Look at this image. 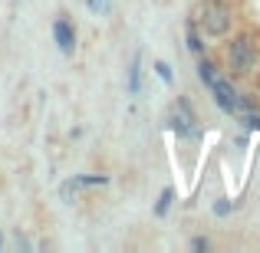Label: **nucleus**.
<instances>
[{"label":"nucleus","instance_id":"nucleus-10","mask_svg":"<svg viewBox=\"0 0 260 253\" xmlns=\"http://www.w3.org/2000/svg\"><path fill=\"white\" fill-rule=\"evenodd\" d=\"M244 125H247L250 132H257V128H260V115H254V112H244Z\"/></svg>","mask_w":260,"mask_h":253},{"label":"nucleus","instance_id":"nucleus-6","mask_svg":"<svg viewBox=\"0 0 260 253\" xmlns=\"http://www.w3.org/2000/svg\"><path fill=\"white\" fill-rule=\"evenodd\" d=\"M188 50L194 53V56H201V53H204V43H201V33H198L194 20H188Z\"/></svg>","mask_w":260,"mask_h":253},{"label":"nucleus","instance_id":"nucleus-8","mask_svg":"<svg viewBox=\"0 0 260 253\" xmlns=\"http://www.w3.org/2000/svg\"><path fill=\"white\" fill-rule=\"evenodd\" d=\"M168 204H172V188H165V191H161V197H158V204H155V214H165V210H168Z\"/></svg>","mask_w":260,"mask_h":253},{"label":"nucleus","instance_id":"nucleus-2","mask_svg":"<svg viewBox=\"0 0 260 253\" xmlns=\"http://www.w3.org/2000/svg\"><path fill=\"white\" fill-rule=\"evenodd\" d=\"M260 63V53H257V43L254 37L241 33L228 43V73L231 76H250Z\"/></svg>","mask_w":260,"mask_h":253},{"label":"nucleus","instance_id":"nucleus-3","mask_svg":"<svg viewBox=\"0 0 260 253\" xmlns=\"http://www.w3.org/2000/svg\"><path fill=\"white\" fill-rule=\"evenodd\" d=\"M208 89H211V95H214V102L224 109V112H231V115H241V112H250L254 109V102L250 99H244L241 92H237L234 86L228 83V79H221V76H214L208 83Z\"/></svg>","mask_w":260,"mask_h":253},{"label":"nucleus","instance_id":"nucleus-13","mask_svg":"<svg viewBox=\"0 0 260 253\" xmlns=\"http://www.w3.org/2000/svg\"><path fill=\"white\" fill-rule=\"evenodd\" d=\"M0 250H4V234H0Z\"/></svg>","mask_w":260,"mask_h":253},{"label":"nucleus","instance_id":"nucleus-12","mask_svg":"<svg viewBox=\"0 0 260 253\" xmlns=\"http://www.w3.org/2000/svg\"><path fill=\"white\" fill-rule=\"evenodd\" d=\"M191 247H194V250H208V240H204V237H194V243H191Z\"/></svg>","mask_w":260,"mask_h":253},{"label":"nucleus","instance_id":"nucleus-4","mask_svg":"<svg viewBox=\"0 0 260 253\" xmlns=\"http://www.w3.org/2000/svg\"><path fill=\"white\" fill-rule=\"evenodd\" d=\"M53 40H56V46H59V53H66L70 56L73 50H76V30H73V23L59 13L56 20H53Z\"/></svg>","mask_w":260,"mask_h":253},{"label":"nucleus","instance_id":"nucleus-5","mask_svg":"<svg viewBox=\"0 0 260 253\" xmlns=\"http://www.w3.org/2000/svg\"><path fill=\"white\" fill-rule=\"evenodd\" d=\"M139 89H142V56L135 53V56H132V66H128V92L139 95Z\"/></svg>","mask_w":260,"mask_h":253},{"label":"nucleus","instance_id":"nucleus-7","mask_svg":"<svg viewBox=\"0 0 260 253\" xmlns=\"http://www.w3.org/2000/svg\"><path fill=\"white\" fill-rule=\"evenodd\" d=\"M214 76H217V66L211 63V59H198V79H201V83L208 86Z\"/></svg>","mask_w":260,"mask_h":253},{"label":"nucleus","instance_id":"nucleus-1","mask_svg":"<svg viewBox=\"0 0 260 253\" xmlns=\"http://www.w3.org/2000/svg\"><path fill=\"white\" fill-rule=\"evenodd\" d=\"M194 23H198V30H201L204 37L224 40V37H231V30H234V13H231L228 0H204V4L198 7V13H194Z\"/></svg>","mask_w":260,"mask_h":253},{"label":"nucleus","instance_id":"nucleus-11","mask_svg":"<svg viewBox=\"0 0 260 253\" xmlns=\"http://www.w3.org/2000/svg\"><path fill=\"white\" fill-rule=\"evenodd\" d=\"M86 4H89V10H92V13H106L109 10V0H86Z\"/></svg>","mask_w":260,"mask_h":253},{"label":"nucleus","instance_id":"nucleus-9","mask_svg":"<svg viewBox=\"0 0 260 253\" xmlns=\"http://www.w3.org/2000/svg\"><path fill=\"white\" fill-rule=\"evenodd\" d=\"M155 73L161 76V83H172V66L168 63H155Z\"/></svg>","mask_w":260,"mask_h":253}]
</instances>
